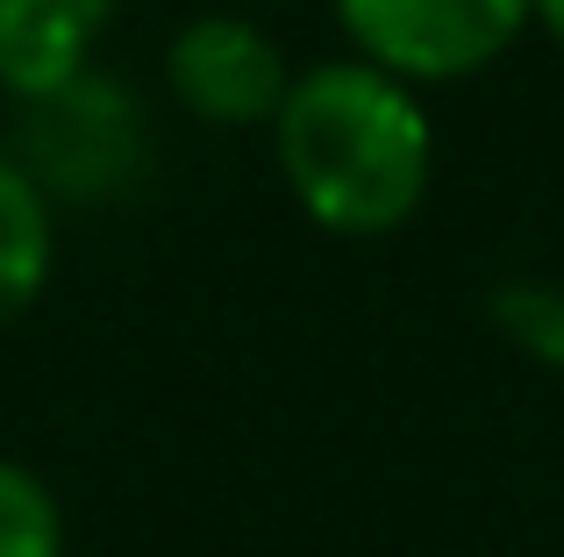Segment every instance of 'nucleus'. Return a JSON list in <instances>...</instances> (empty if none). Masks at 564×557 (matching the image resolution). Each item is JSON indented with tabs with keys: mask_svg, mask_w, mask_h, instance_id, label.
<instances>
[{
	"mask_svg": "<svg viewBox=\"0 0 564 557\" xmlns=\"http://www.w3.org/2000/svg\"><path fill=\"white\" fill-rule=\"evenodd\" d=\"M272 157L301 215L329 237L372 243L414 222L436 179V129L414 86L365 57H322L293 72L272 114Z\"/></svg>",
	"mask_w": 564,
	"mask_h": 557,
	"instance_id": "1",
	"label": "nucleus"
},
{
	"mask_svg": "<svg viewBox=\"0 0 564 557\" xmlns=\"http://www.w3.org/2000/svg\"><path fill=\"white\" fill-rule=\"evenodd\" d=\"M350 57L400 86H451L486 72L529 29V0H329Z\"/></svg>",
	"mask_w": 564,
	"mask_h": 557,
	"instance_id": "2",
	"label": "nucleus"
},
{
	"mask_svg": "<svg viewBox=\"0 0 564 557\" xmlns=\"http://www.w3.org/2000/svg\"><path fill=\"white\" fill-rule=\"evenodd\" d=\"M165 86L207 129H272L279 100L293 86V65L250 14L207 8L165 43Z\"/></svg>",
	"mask_w": 564,
	"mask_h": 557,
	"instance_id": "3",
	"label": "nucleus"
},
{
	"mask_svg": "<svg viewBox=\"0 0 564 557\" xmlns=\"http://www.w3.org/2000/svg\"><path fill=\"white\" fill-rule=\"evenodd\" d=\"M100 14L108 0H0V94L43 108L72 79H86Z\"/></svg>",
	"mask_w": 564,
	"mask_h": 557,
	"instance_id": "4",
	"label": "nucleus"
},
{
	"mask_svg": "<svg viewBox=\"0 0 564 557\" xmlns=\"http://www.w3.org/2000/svg\"><path fill=\"white\" fill-rule=\"evenodd\" d=\"M57 265V215L51 194L29 179L14 157H0V329L22 321L43 301Z\"/></svg>",
	"mask_w": 564,
	"mask_h": 557,
	"instance_id": "5",
	"label": "nucleus"
},
{
	"mask_svg": "<svg viewBox=\"0 0 564 557\" xmlns=\"http://www.w3.org/2000/svg\"><path fill=\"white\" fill-rule=\"evenodd\" d=\"M65 501L22 458H0V557H65Z\"/></svg>",
	"mask_w": 564,
	"mask_h": 557,
	"instance_id": "6",
	"label": "nucleus"
},
{
	"mask_svg": "<svg viewBox=\"0 0 564 557\" xmlns=\"http://www.w3.org/2000/svg\"><path fill=\"white\" fill-rule=\"evenodd\" d=\"M494 321L508 343H522L536 364L564 372V286H500L494 293Z\"/></svg>",
	"mask_w": 564,
	"mask_h": 557,
	"instance_id": "7",
	"label": "nucleus"
},
{
	"mask_svg": "<svg viewBox=\"0 0 564 557\" xmlns=\"http://www.w3.org/2000/svg\"><path fill=\"white\" fill-rule=\"evenodd\" d=\"M529 22H536L543 36H551L557 51H564V0H529Z\"/></svg>",
	"mask_w": 564,
	"mask_h": 557,
	"instance_id": "8",
	"label": "nucleus"
}]
</instances>
